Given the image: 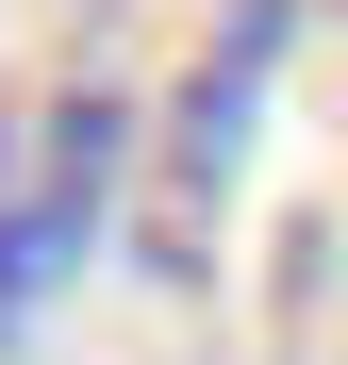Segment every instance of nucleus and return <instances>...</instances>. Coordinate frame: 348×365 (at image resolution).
Segmentation results:
<instances>
[{
    "mask_svg": "<svg viewBox=\"0 0 348 365\" xmlns=\"http://www.w3.org/2000/svg\"><path fill=\"white\" fill-rule=\"evenodd\" d=\"M116 216V100L100 83H17L0 100V349L83 282Z\"/></svg>",
    "mask_w": 348,
    "mask_h": 365,
    "instance_id": "obj_1",
    "label": "nucleus"
},
{
    "mask_svg": "<svg viewBox=\"0 0 348 365\" xmlns=\"http://www.w3.org/2000/svg\"><path fill=\"white\" fill-rule=\"evenodd\" d=\"M265 50H282V0H249L216 50H199V83H183V150H166V216H149V250L166 266H199L216 250V200H232V133L265 116Z\"/></svg>",
    "mask_w": 348,
    "mask_h": 365,
    "instance_id": "obj_2",
    "label": "nucleus"
}]
</instances>
